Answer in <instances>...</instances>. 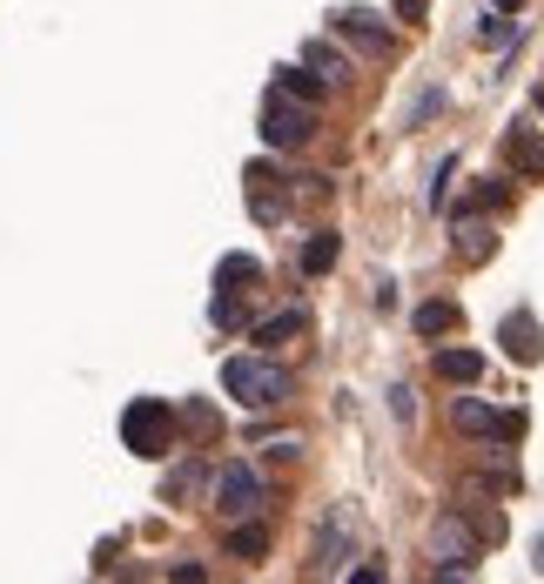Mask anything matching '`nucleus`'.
Instances as JSON below:
<instances>
[{"mask_svg":"<svg viewBox=\"0 0 544 584\" xmlns=\"http://www.w3.org/2000/svg\"><path fill=\"white\" fill-rule=\"evenodd\" d=\"M222 389L236 397L243 410H276V403H289V370L283 363H269V357H228L222 363Z\"/></svg>","mask_w":544,"mask_h":584,"instance_id":"obj_1","label":"nucleus"},{"mask_svg":"<svg viewBox=\"0 0 544 584\" xmlns=\"http://www.w3.org/2000/svg\"><path fill=\"white\" fill-rule=\"evenodd\" d=\"M175 403H162V397H135L128 410H122V444L135 450V457H169L175 450Z\"/></svg>","mask_w":544,"mask_h":584,"instance_id":"obj_2","label":"nucleus"},{"mask_svg":"<svg viewBox=\"0 0 544 584\" xmlns=\"http://www.w3.org/2000/svg\"><path fill=\"white\" fill-rule=\"evenodd\" d=\"M431 571L437 577H471L478 571V537H471V518L463 511H444L431 524Z\"/></svg>","mask_w":544,"mask_h":584,"instance_id":"obj_3","label":"nucleus"},{"mask_svg":"<svg viewBox=\"0 0 544 584\" xmlns=\"http://www.w3.org/2000/svg\"><path fill=\"white\" fill-rule=\"evenodd\" d=\"M262 141L269 148H309V141H317V108L276 88L262 101Z\"/></svg>","mask_w":544,"mask_h":584,"instance_id":"obj_4","label":"nucleus"},{"mask_svg":"<svg viewBox=\"0 0 544 584\" xmlns=\"http://www.w3.org/2000/svg\"><path fill=\"white\" fill-rule=\"evenodd\" d=\"M262 504H269V484H262L256 463H222V471H215V511H222L228 524L256 518Z\"/></svg>","mask_w":544,"mask_h":584,"instance_id":"obj_5","label":"nucleus"},{"mask_svg":"<svg viewBox=\"0 0 544 584\" xmlns=\"http://www.w3.org/2000/svg\"><path fill=\"white\" fill-rule=\"evenodd\" d=\"M330 27H336V41L363 48L370 61H391V54H397V34L383 27V14H370V8H336V14H330Z\"/></svg>","mask_w":544,"mask_h":584,"instance_id":"obj_6","label":"nucleus"},{"mask_svg":"<svg viewBox=\"0 0 544 584\" xmlns=\"http://www.w3.org/2000/svg\"><path fill=\"white\" fill-rule=\"evenodd\" d=\"M450 423H457L463 437H484V444H518V437H524V417H518V410L504 417V410H491V403H478V397H457V403H450Z\"/></svg>","mask_w":544,"mask_h":584,"instance_id":"obj_7","label":"nucleus"},{"mask_svg":"<svg viewBox=\"0 0 544 584\" xmlns=\"http://www.w3.org/2000/svg\"><path fill=\"white\" fill-rule=\"evenodd\" d=\"M497 343H504V357H511V363H544V323L531 316V309H511V316H504L497 323Z\"/></svg>","mask_w":544,"mask_h":584,"instance_id":"obj_8","label":"nucleus"},{"mask_svg":"<svg viewBox=\"0 0 544 584\" xmlns=\"http://www.w3.org/2000/svg\"><path fill=\"white\" fill-rule=\"evenodd\" d=\"M343 558H349V511L336 504V511L317 524V551H309V571H317V577H336Z\"/></svg>","mask_w":544,"mask_h":584,"instance_id":"obj_9","label":"nucleus"},{"mask_svg":"<svg viewBox=\"0 0 544 584\" xmlns=\"http://www.w3.org/2000/svg\"><path fill=\"white\" fill-rule=\"evenodd\" d=\"M249 215L256 222H283L289 215V182L269 162H249Z\"/></svg>","mask_w":544,"mask_h":584,"instance_id":"obj_10","label":"nucleus"},{"mask_svg":"<svg viewBox=\"0 0 544 584\" xmlns=\"http://www.w3.org/2000/svg\"><path fill=\"white\" fill-rule=\"evenodd\" d=\"M504 162H511L518 175H531V182H544V135L524 122V114L504 128Z\"/></svg>","mask_w":544,"mask_h":584,"instance_id":"obj_11","label":"nucleus"},{"mask_svg":"<svg viewBox=\"0 0 544 584\" xmlns=\"http://www.w3.org/2000/svg\"><path fill=\"white\" fill-rule=\"evenodd\" d=\"M450 243H457L463 262H491V256H497V228L478 222V215H457V236H450Z\"/></svg>","mask_w":544,"mask_h":584,"instance_id":"obj_12","label":"nucleus"},{"mask_svg":"<svg viewBox=\"0 0 544 584\" xmlns=\"http://www.w3.org/2000/svg\"><path fill=\"white\" fill-rule=\"evenodd\" d=\"M262 283V262L256 256H222L215 262V296H249Z\"/></svg>","mask_w":544,"mask_h":584,"instance_id":"obj_13","label":"nucleus"},{"mask_svg":"<svg viewBox=\"0 0 544 584\" xmlns=\"http://www.w3.org/2000/svg\"><path fill=\"white\" fill-rule=\"evenodd\" d=\"M336 256H343V236H336V228H317V236H309L302 243V276H330V269H336Z\"/></svg>","mask_w":544,"mask_h":584,"instance_id":"obj_14","label":"nucleus"},{"mask_svg":"<svg viewBox=\"0 0 544 584\" xmlns=\"http://www.w3.org/2000/svg\"><path fill=\"white\" fill-rule=\"evenodd\" d=\"M410 323H417V336H431V343H437V336H450V330L463 323V309H457L450 296H437V302H417V316H410Z\"/></svg>","mask_w":544,"mask_h":584,"instance_id":"obj_15","label":"nucleus"},{"mask_svg":"<svg viewBox=\"0 0 544 584\" xmlns=\"http://www.w3.org/2000/svg\"><path fill=\"white\" fill-rule=\"evenodd\" d=\"M302 330H309L302 309H276V316H262V323H256V349H283V343L302 336Z\"/></svg>","mask_w":544,"mask_h":584,"instance_id":"obj_16","label":"nucleus"},{"mask_svg":"<svg viewBox=\"0 0 544 584\" xmlns=\"http://www.w3.org/2000/svg\"><path fill=\"white\" fill-rule=\"evenodd\" d=\"M276 88L296 95V101H309V108H323V95H330V82H323V74L309 67V61H302V67H283V74H276Z\"/></svg>","mask_w":544,"mask_h":584,"instance_id":"obj_17","label":"nucleus"},{"mask_svg":"<svg viewBox=\"0 0 544 584\" xmlns=\"http://www.w3.org/2000/svg\"><path fill=\"white\" fill-rule=\"evenodd\" d=\"M437 376L457 383V389H471L484 376V357H478V349H437Z\"/></svg>","mask_w":544,"mask_h":584,"instance_id":"obj_18","label":"nucleus"},{"mask_svg":"<svg viewBox=\"0 0 544 584\" xmlns=\"http://www.w3.org/2000/svg\"><path fill=\"white\" fill-rule=\"evenodd\" d=\"M302 61L317 67L330 88H336V82H349V54H343V48H330V41H309V48H302Z\"/></svg>","mask_w":544,"mask_h":584,"instance_id":"obj_19","label":"nucleus"},{"mask_svg":"<svg viewBox=\"0 0 544 584\" xmlns=\"http://www.w3.org/2000/svg\"><path fill=\"white\" fill-rule=\"evenodd\" d=\"M497 209H511V188H504V175L478 182V188H471V202H463V215H497Z\"/></svg>","mask_w":544,"mask_h":584,"instance_id":"obj_20","label":"nucleus"},{"mask_svg":"<svg viewBox=\"0 0 544 584\" xmlns=\"http://www.w3.org/2000/svg\"><path fill=\"white\" fill-rule=\"evenodd\" d=\"M262 551H269V531L256 518H243L236 531H228V558H262Z\"/></svg>","mask_w":544,"mask_h":584,"instance_id":"obj_21","label":"nucleus"},{"mask_svg":"<svg viewBox=\"0 0 544 584\" xmlns=\"http://www.w3.org/2000/svg\"><path fill=\"white\" fill-rule=\"evenodd\" d=\"M478 34H484V41H491V48H497V41H504V48H511V41H518V27H511V21H504V8H497V14H484V27H478Z\"/></svg>","mask_w":544,"mask_h":584,"instance_id":"obj_22","label":"nucleus"},{"mask_svg":"<svg viewBox=\"0 0 544 584\" xmlns=\"http://www.w3.org/2000/svg\"><path fill=\"white\" fill-rule=\"evenodd\" d=\"M450 175H457V154H444V162H437V175H431V209H444V188H450Z\"/></svg>","mask_w":544,"mask_h":584,"instance_id":"obj_23","label":"nucleus"},{"mask_svg":"<svg viewBox=\"0 0 544 584\" xmlns=\"http://www.w3.org/2000/svg\"><path fill=\"white\" fill-rule=\"evenodd\" d=\"M437 108H444V88H423V95H417V108H410V128H417V122H431Z\"/></svg>","mask_w":544,"mask_h":584,"instance_id":"obj_24","label":"nucleus"},{"mask_svg":"<svg viewBox=\"0 0 544 584\" xmlns=\"http://www.w3.org/2000/svg\"><path fill=\"white\" fill-rule=\"evenodd\" d=\"M391 417H397V423H410V417H417V397H410V383H397V389H391Z\"/></svg>","mask_w":544,"mask_h":584,"instance_id":"obj_25","label":"nucleus"},{"mask_svg":"<svg viewBox=\"0 0 544 584\" xmlns=\"http://www.w3.org/2000/svg\"><path fill=\"white\" fill-rule=\"evenodd\" d=\"M391 8H397V21H423V14H431V0H391Z\"/></svg>","mask_w":544,"mask_h":584,"instance_id":"obj_26","label":"nucleus"},{"mask_svg":"<svg viewBox=\"0 0 544 584\" xmlns=\"http://www.w3.org/2000/svg\"><path fill=\"white\" fill-rule=\"evenodd\" d=\"M491 8H504V14H511V8H524V0H491Z\"/></svg>","mask_w":544,"mask_h":584,"instance_id":"obj_27","label":"nucleus"},{"mask_svg":"<svg viewBox=\"0 0 544 584\" xmlns=\"http://www.w3.org/2000/svg\"><path fill=\"white\" fill-rule=\"evenodd\" d=\"M531 108H537V114H544V88H537V95H531Z\"/></svg>","mask_w":544,"mask_h":584,"instance_id":"obj_28","label":"nucleus"},{"mask_svg":"<svg viewBox=\"0 0 544 584\" xmlns=\"http://www.w3.org/2000/svg\"><path fill=\"white\" fill-rule=\"evenodd\" d=\"M537 571H544V537H537Z\"/></svg>","mask_w":544,"mask_h":584,"instance_id":"obj_29","label":"nucleus"}]
</instances>
